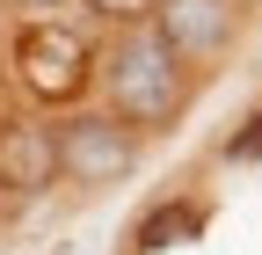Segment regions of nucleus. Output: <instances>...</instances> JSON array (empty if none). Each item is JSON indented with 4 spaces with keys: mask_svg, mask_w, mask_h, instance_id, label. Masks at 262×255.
I'll return each mask as SVG.
<instances>
[{
    "mask_svg": "<svg viewBox=\"0 0 262 255\" xmlns=\"http://www.w3.org/2000/svg\"><path fill=\"white\" fill-rule=\"evenodd\" d=\"M189 102V66L146 29H117V44L102 51V110L131 132H160Z\"/></svg>",
    "mask_w": 262,
    "mask_h": 255,
    "instance_id": "nucleus-1",
    "label": "nucleus"
},
{
    "mask_svg": "<svg viewBox=\"0 0 262 255\" xmlns=\"http://www.w3.org/2000/svg\"><path fill=\"white\" fill-rule=\"evenodd\" d=\"M15 80L29 102H80V88L95 80V44L73 22H29L15 37Z\"/></svg>",
    "mask_w": 262,
    "mask_h": 255,
    "instance_id": "nucleus-2",
    "label": "nucleus"
},
{
    "mask_svg": "<svg viewBox=\"0 0 262 255\" xmlns=\"http://www.w3.org/2000/svg\"><path fill=\"white\" fill-rule=\"evenodd\" d=\"M139 168V132L117 124L110 110H73L58 124V182L73 189H110Z\"/></svg>",
    "mask_w": 262,
    "mask_h": 255,
    "instance_id": "nucleus-3",
    "label": "nucleus"
},
{
    "mask_svg": "<svg viewBox=\"0 0 262 255\" xmlns=\"http://www.w3.org/2000/svg\"><path fill=\"white\" fill-rule=\"evenodd\" d=\"M153 37L168 44L182 66H204V58H219L241 37V0H160Z\"/></svg>",
    "mask_w": 262,
    "mask_h": 255,
    "instance_id": "nucleus-4",
    "label": "nucleus"
},
{
    "mask_svg": "<svg viewBox=\"0 0 262 255\" xmlns=\"http://www.w3.org/2000/svg\"><path fill=\"white\" fill-rule=\"evenodd\" d=\"M51 182H58V124H44V117L0 124V189L8 197H44Z\"/></svg>",
    "mask_w": 262,
    "mask_h": 255,
    "instance_id": "nucleus-5",
    "label": "nucleus"
},
{
    "mask_svg": "<svg viewBox=\"0 0 262 255\" xmlns=\"http://www.w3.org/2000/svg\"><path fill=\"white\" fill-rule=\"evenodd\" d=\"M204 233V204H189V197H168V204H153L139 226H131V255H160V248H182Z\"/></svg>",
    "mask_w": 262,
    "mask_h": 255,
    "instance_id": "nucleus-6",
    "label": "nucleus"
},
{
    "mask_svg": "<svg viewBox=\"0 0 262 255\" xmlns=\"http://www.w3.org/2000/svg\"><path fill=\"white\" fill-rule=\"evenodd\" d=\"M88 15L110 22V29H146V22L160 15V0H88Z\"/></svg>",
    "mask_w": 262,
    "mask_h": 255,
    "instance_id": "nucleus-7",
    "label": "nucleus"
},
{
    "mask_svg": "<svg viewBox=\"0 0 262 255\" xmlns=\"http://www.w3.org/2000/svg\"><path fill=\"white\" fill-rule=\"evenodd\" d=\"M219 153H226L233 168H255V161H262V110H248L233 132H226V146H219Z\"/></svg>",
    "mask_w": 262,
    "mask_h": 255,
    "instance_id": "nucleus-8",
    "label": "nucleus"
},
{
    "mask_svg": "<svg viewBox=\"0 0 262 255\" xmlns=\"http://www.w3.org/2000/svg\"><path fill=\"white\" fill-rule=\"evenodd\" d=\"M29 8H58V0H29Z\"/></svg>",
    "mask_w": 262,
    "mask_h": 255,
    "instance_id": "nucleus-9",
    "label": "nucleus"
},
{
    "mask_svg": "<svg viewBox=\"0 0 262 255\" xmlns=\"http://www.w3.org/2000/svg\"><path fill=\"white\" fill-rule=\"evenodd\" d=\"M0 8H8V0H0Z\"/></svg>",
    "mask_w": 262,
    "mask_h": 255,
    "instance_id": "nucleus-10",
    "label": "nucleus"
},
{
    "mask_svg": "<svg viewBox=\"0 0 262 255\" xmlns=\"http://www.w3.org/2000/svg\"><path fill=\"white\" fill-rule=\"evenodd\" d=\"M241 8H248V0H241Z\"/></svg>",
    "mask_w": 262,
    "mask_h": 255,
    "instance_id": "nucleus-11",
    "label": "nucleus"
}]
</instances>
